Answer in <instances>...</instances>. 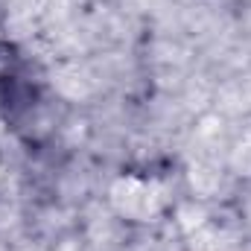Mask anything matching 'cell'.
I'll use <instances>...</instances> for the list:
<instances>
[{"label":"cell","instance_id":"6da1fadb","mask_svg":"<svg viewBox=\"0 0 251 251\" xmlns=\"http://www.w3.org/2000/svg\"><path fill=\"white\" fill-rule=\"evenodd\" d=\"M18 73H24V53L9 35L0 32V85H6Z\"/></svg>","mask_w":251,"mask_h":251},{"label":"cell","instance_id":"7a4b0ae2","mask_svg":"<svg viewBox=\"0 0 251 251\" xmlns=\"http://www.w3.org/2000/svg\"><path fill=\"white\" fill-rule=\"evenodd\" d=\"M0 32H3V29H0Z\"/></svg>","mask_w":251,"mask_h":251}]
</instances>
